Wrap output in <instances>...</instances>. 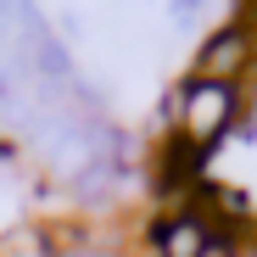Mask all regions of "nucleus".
Here are the masks:
<instances>
[{"label": "nucleus", "instance_id": "1", "mask_svg": "<svg viewBox=\"0 0 257 257\" xmlns=\"http://www.w3.org/2000/svg\"><path fill=\"white\" fill-rule=\"evenodd\" d=\"M235 112H240V90L235 84H212V78H185L179 84V135L190 151H212L229 128H235Z\"/></svg>", "mask_w": 257, "mask_h": 257}, {"label": "nucleus", "instance_id": "2", "mask_svg": "<svg viewBox=\"0 0 257 257\" xmlns=\"http://www.w3.org/2000/svg\"><path fill=\"white\" fill-rule=\"evenodd\" d=\"M257 56V39H251V23H224L218 34L201 45L196 56V78H212V84H235Z\"/></svg>", "mask_w": 257, "mask_h": 257}, {"label": "nucleus", "instance_id": "5", "mask_svg": "<svg viewBox=\"0 0 257 257\" xmlns=\"http://www.w3.org/2000/svg\"><path fill=\"white\" fill-rule=\"evenodd\" d=\"M235 257H257V235L251 240H235Z\"/></svg>", "mask_w": 257, "mask_h": 257}, {"label": "nucleus", "instance_id": "3", "mask_svg": "<svg viewBox=\"0 0 257 257\" xmlns=\"http://www.w3.org/2000/svg\"><path fill=\"white\" fill-rule=\"evenodd\" d=\"M218 235H224V229L212 224L201 207H185V212H168V218H157L151 235H146V246H157V257H201Z\"/></svg>", "mask_w": 257, "mask_h": 257}, {"label": "nucleus", "instance_id": "4", "mask_svg": "<svg viewBox=\"0 0 257 257\" xmlns=\"http://www.w3.org/2000/svg\"><path fill=\"white\" fill-rule=\"evenodd\" d=\"M201 257H235V235H218V240H212Z\"/></svg>", "mask_w": 257, "mask_h": 257}]
</instances>
